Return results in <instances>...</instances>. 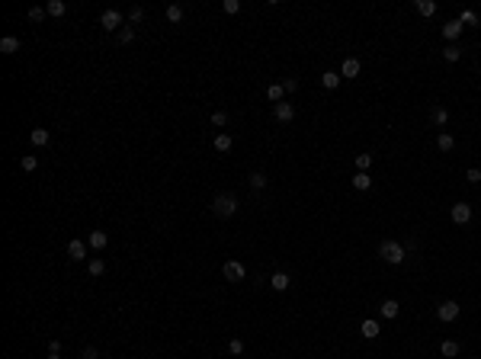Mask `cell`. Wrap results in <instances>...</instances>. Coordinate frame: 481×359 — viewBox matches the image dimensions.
<instances>
[{
  "label": "cell",
  "instance_id": "obj_8",
  "mask_svg": "<svg viewBox=\"0 0 481 359\" xmlns=\"http://www.w3.org/2000/svg\"><path fill=\"white\" fill-rule=\"evenodd\" d=\"M273 116H276V122H292L295 119V106L292 103H276L273 106Z\"/></svg>",
  "mask_w": 481,
  "mask_h": 359
},
{
  "label": "cell",
  "instance_id": "obj_40",
  "mask_svg": "<svg viewBox=\"0 0 481 359\" xmlns=\"http://www.w3.org/2000/svg\"><path fill=\"white\" fill-rule=\"evenodd\" d=\"M465 180H469V183H481V173L478 170H469V173H465Z\"/></svg>",
  "mask_w": 481,
  "mask_h": 359
},
{
  "label": "cell",
  "instance_id": "obj_33",
  "mask_svg": "<svg viewBox=\"0 0 481 359\" xmlns=\"http://www.w3.org/2000/svg\"><path fill=\"white\" fill-rule=\"evenodd\" d=\"M369 164H372V154H356V167H360L363 173L369 170Z\"/></svg>",
  "mask_w": 481,
  "mask_h": 359
},
{
  "label": "cell",
  "instance_id": "obj_9",
  "mask_svg": "<svg viewBox=\"0 0 481 359\" xmlns=\"http://www.w3.org/2000/svg\"><path fill=\"white\" fill-rule=\"evenodd\" d=\"M29 141H32V145H36V148H45V145H49V141H52L49 128H32V132H29Z\"/></svg>",
  "mask_w": 481,
  "mask_h": 359
},
{
  "label": "cell",
  "instance_id": "obj_26",
  "mask_svg": "<svg viewBox=\"0 0 481 359\" xmlns=\"http://www.w3.org/2000/svg\"><path fill=\"white\" fill-rule=\"evenodd\" d=\"M417 13H421V16H433V13H436V3H433V0H417Z\"/></svg>",
  "mask_w": 481,
  "mask_h": 359
},
{
  "label": "cell",
  "instance_id": "obj_4",
  "mask_svg": "<svg viewBox=\"0 0 481 359\" xmlns=\"http://www.w3.org/2000/svg\"><path fill=\"white\" fill-rule=\"evenodd\" d=\"M449 218L456 221V225H469V221H472V205L456 202V205H452V212H449Z\"/></svg>",
  "mask_w": 481,
  "mask_h": 359
},
{
  "label": "cell",
  "instance_id": "obj_12",
  "mask_svg": "<svg viewBox=\"0 0 481 359\" xmlns=\"http://www.w3.org/2000/svg\"><path fill=\"white\" fill-rule=\"evenodd\" d=\"M462 29H465L462 19H449V23L443 26V36H446V39H459V36H462Z\"/></svg>",
  "mask_w": 481,
  "mask_h": 359
},
{
  "label": "cell",
  "instance_id": "obj_14",
  "mask_svg": "<svg viewBox=\"0 0 481 359\" xmlns=\"http://www.w3.org/2000/svg\"><path fill=\"white\" fill-rule=\"evenodd\" d=\"M269 286H273L276 292H286V289L292 286V279H289V273H273V279H269Z\"/></svg>",
  "mask_w": 481,
  "mask_h": 359
},
{
  "label": "cell",
  "instance_id": "obj_31",
  "mask_svg": "<svg viewBox=\"0 0 481 359\" xmlns=\"http://www.w3.org/2000/svg\"><path fill=\"white\" fill-rule=\"evenodd\" d=\"M443 58H446V61H459V58H462L459 45H449V49H443Z\"/></svg>",
  "mask_w": 481,
  "mask_h": 359
},
{
  "label": "cell",
  "instance_id": "obj_15",
  "mask_svg": "<svg viewBox=\"0 0 481 359\" xmlns=\"http://www.w3.org/2000/svg\"><path fill=\"white\" fill-rule=\"evenodd\" d=\"M45 13H49V16H64L67 3H64V0H49V3H45Z\"/></svg>",
  "mask_w": 481,
  "mask_h": 359
},
{
  "label": "cell",
  "instance_id": "obj_38",
  "mask_svg": "<svg viewBox=\"0 0 481 359\" xmlns=\"http://www.w3.org/2000/svg\"><path fill=\"white\" fill-rule=\"evenodd\" d=\"M238 10H241L238 0H225V13H228V16H231V13H238Z\"/></svg>",
  "mask_w": 481,
  "mask_h": 359
},
{
  "label": "cell",
  "instance_id": "obj_28",
  "mask_svg": "<svg viewBox=\"0 0 481 359\" xmlns=\"http://www.w3.org/2000/svg\"><path fill=\"white\" fill-rule=\"evenodd\" d=\"M135 42V29L132 26H122L119 29V45H132Z\"/></svg>",
  "mask_w": 481,
  "mask_h": 359
},
{
  "label": "cell",
  "instance_id": "obj_1",
  "mask_svg": "<svg viewBox=\"0 0 481 359\" xmlns=\"http://www.w3.org/2000/svg\"><path fill=\"white\" fill-rule=\"evenodd\" d=\"M378 256H382L385 263H391V266H398V263H404V244L382 241V244H378Z\"/></svg>",
  "mask_w": 481,
  "mask_h": 359
},
{
  "label": "cell",
  "instance_id": "obj_30",
  "mask_svg": "<svg viewBox=\"0 0 481 359\" xmlns=\"http://www.w3.org/2000/svg\"><path fill=\"white\" fill-rule=\"evenodd\" d=\"M228 353H231V356H241L244 353V340H238V337H234V340H228Z\"/></svg>",
  "mask_w": 481,
  "mask_h": 359
},
{
  "label": "cell",
  "instance_id": "obj_43",
  "mask_svg": "<svg viewBox=\"0 0 481 359\" xmlns=\"http://www.w3.org/2000/svg\"><path fill=\"white\" fill-rule=\"evenodd\" d=\"M49 359H61V356H58V353H49Z\"/></svg>",
  "mask_w": 481,
  "mask_h": 359
},
{
  "label": "cell",
  "instance_id": "obj_13",
  "mask_svg": "<svg viewBox=\"0 0 481 359\" xmlns=\"http://www.w3.org/2000/svg\"><path fill=\"white\" fill-rule=\"evenodd\" d=\"M0 51H3V55H16V51H19V39L16 36H3V39H0Z\"/></svg>",
  "mask_w": 481,
  "mask_h": 359
},
{
  "label": "cell",
  "instance_id": "obj_5",
  "mask_svg": "<svg viewBox=\"0 0 481 359\" xmlns=\"http://www.w3.org/2000/svg\"><path fill=\"white\" fill-rule=\"evenodd\" d=\"M100 26H103L106 32H116L119 26H122V13L119 10H106L103 16H100Z\"/></svg>",
  "mask_w": 481,
  "mask_h": 359
},
{
  "label": "cell",
  "instance_id": "obj_34",
  "mask_svg": "<svg viewBox=\"0 0 481 359\" xmlns=\"http://www.w3.org/2000/svg\"><path fill=\"white\" fill-rule=\"evenodd\" d=\"M141 19H145V10H141V6H132V10H128V23H141Z\"/></svg>",
  "mask_w": 481,
  "mask_h": 359
},
{
  "label": "cell",
  "instance_id": "obj_20",
  "mask_svg": "<svg viewBox=\"0 0 481 359\" xmlns=\"http://www.w3.org/2000/svg\"><path fill=\"white\" fill-rule=\"evenodd\" d=\"M430 119H433V125H446V122H449V112H446L443 106H433V109H430Z\"/></svg>",
  "mask_w": 481,
  "mask_h": 359
},
{
  "label": "cell",
  "instance_id": "obj_29",
  "mask_svg": "<svg viewBox=\"0 0 481 359\" xmlns=\"http://www.w3.org/2000/svg\"><path fill=\"white\" fill-rule=\"evenodd\" d=\"M250 186H254V189H263V186H267V173H260V170L250 173Z\"/></svg>",
  "mask_w": 481,
  "mask_h": 359
},
{
  "label": "cell",
  "instance_id": "obj_2",
  "mask_svg": "<svg viewBox=\"0 0 481 359\" xmlns=\"http://www.w3.org/2000/svg\"><path fill=\"white\" fill-rule=\"evenodd\" d=\"M212 212L218 215V218H231L234 212H238V199H234L231 193H221L212 199Z\"/></svg>",
  "mask_w": 481,
  "mask_h": 359
},
{
  "label": "cell",
  "instance_id": "obj_25",
  "mask_svg": "<svg viewBox=\"0 0 481 359\" xmlns=\"http://www.w3.org/2000/svg\"><path fill=\"white\" fill-rule=\"evenodd\" d=\"M439 353H443L446 359L459 356V343H456V340H443V347H439Z\"/></svg>",
  "mask_w": 481,
  "mask_h": 359
},
{
  "label": "cell",
  "instance_id": "obj_42",
  "mask_svg": "<svg viewBox=\"0 0 481 359\" xmlns=\"http://www.w3.org/2000/svg\"><path fill=\"white\" fill-rule=\"evenodd\" d=\"M84 359H100V356H97V350H93V347H87L84 350Z\"/></svg>",
  "mask_w": 481,
  "mask_h": 359
},
{
  "label": "cell",
  "instance_id": "obj_21",
  "mask_svg": "<svg viewBox=\"0 0 481 359\" xmlns=\"http://www.w3.org/2000/svg\"><path fill=\"white\" fill-rule=\"evenodd\" d=\"M372 186V177H369V173H356V177H353V189H360V193H366V189H369Z\"/></svg>",
  "mask_w": 481,
  "mask_h": 359
},
{
  "label": "cell",
  "instance_id": "obj_11",
  "mask_svg": "<svg viewBox=\"0 0 481 359\" xmlns=\"http://www.w3.org/2000/svg\"><path fill=\"white\" fill-rule=\"evenodd\" d=\"M87 244H90L93 250H103L106 244H109V238H106V231H90L87 234Z\"/></svg>",
  "mask_w": 481,
  "mask_h": 359
},
{
  "label": "cell",
  "instance_id": "obj_19",
  "mask_svg": "<svg viewBox=\"0 0 481 359\" xmlns=\"http://www.w3.org/2000/svg\"><path fill=\"white\" fill-rule=\"evenodd\" d=\"M398 311H401V305H398L395 299H388V302H382V317H398Z\"/></svg>",
  "mask_w": 481,
  "mask_h": 359
},
{
  "label": "cell",
  "instance_id": "obj_37",
  "mask_svg": "<svg viewBox=\"0 0 481 359\" xmlns=\"http://www.w3.org/2000/svg\"><path fill=\"white\" fill-rule=\"evenodd\" d=\"M212 125H228V112H212Z\"/></svg>",
  "mask_w": 481,
  "mask_h": 359
},
{
  "label": "cell",
  "instance_id": "obj_27",
  "mask_svg": "<svg viewBox=\"0 0 481 359\" xmlns=\"http://www.w3.org/2000/svg\"><path fill=\"white\" fill-rule=\"evenodd\" d=\"M87 269H90V276H103L106 273V263L100 260V256H93V260L87 263Z\"/></svg>",
  "mask_w": 481,
  "mask_h": 359
},
{
  "label": "cell",
  "instance_id": "obj_18",
  "mask_svg": "<svg viewBox=\"0 0 481 359\" xmlns=\"http://www.w3.org/2000/svg\"><path fill=\"white\" fill-rule=\"evenodd\" d=\"M267 97L273 100V106L282 103V97H286V87H282V84H269V87H267Z\"/></svg>",
  "mask_w": 481,
  "mask_h": 359
},
{
  "label": "cell",
  "instance_id": "obj_10",
  "mask_svg": "<svg viewBox=\"0 0 481 359\" xmlns=\"http://www.w3.org/2000/svg\"><path fill=\"white\" fill-rule=\"evenodd\" d=\"M360 71H363V64H360L356 58H347V61L340 64V77H356Z\"/></svg>",
  "mask_w": 481,
  "mask_h": 359
},
{
  "label": "cell",
  "instance_id": "obj_24",
  "mask_svg": "<svg viewBox=\"0 0 481 359\" xmlns=\"http://www.w3.org/2000/svg\"><path fill=\"white\" fill-rule=\"evenodd\" d=\"M167 19H170L173 26L183 23V6H180V3H170V6H167Z\"/></svg>",
  "mask_w": 481,
  "mask_h": 359
},
{
  "label": "cell",
  "instance_id": "obj_32",
  "mask_svg": "<svg viewBox=\"0 0 481 359\" xmlns=\"http://www.w3.org/2000/svg\"><path fill=\"white\" fill-rule=\"evenodd\" d=\"M19 164H23V170H26V173H32V170H36V167H39V160L32 157V154H26V157L19 160Z\"/></svg>",
  "mask_w": 481,
  "mask_h": 359
},
{
  "label": "cell",
  "instance_id": "obj_41",
  "mask_svg": "<svg viewBox=\"0 0 481 359\" xmlns=\"http://www.w3.org/2000/svg\"><path fill=\"white\" fill-rule=\"evenodd\" d=\"M49 353H58V356H61V343H58V340H52V343H49Z\"/></svg>",
  "mask_w": 481,
  "mask_h": 359
},
{
  "label": "cell",
  "instance_id": "obj_6",
  "mask_svg": "<svg viewBox=\"0 0 481 359\" xmlns=\"http://www.w3.org/2000/svg\"><path fill=\"white\" fill-rule=\"evenodd\" d=\"M459 311H462V308H459L456 302H443V305L436 308V317H439V321H446V324H449V321H456V317H459Z\"/></svg>",
  "mask_w": 481,
  "mask_h": 359
},
{
  "label": "cell",
  "instance_id": "obj_39",
  "mask_svg": "<svg viewBox=\"0 0 481 359\" xmlns=\"http://www.w3.org/2000/svg\"><path fill=\"white\" fill-rule=\"evenodd\" d=\"M282 87H286V93H295V90H299V80H295V77H289Z\"/></svg>",
  "mask_w": 481,
  "mask_h": 359
},
{
  "label": "cell",
  "instance_id": "obj_36",
  "mask_svg": "<svg viewBox=\"0 0 481 359\" xmlns=\"http://www.w3.org/2000/svg\"><path fill=\"white\" fill-rule=\"evenodd\" d=\"M459 19H462V26H475V23H478V16H475L472 10H465V13H462Z\"/></svg>",
  "mask_w": 481,
  "mask_h": 359
},
{
  "label": "cell",
  "instance_id": "obj_16",
  "mask_svg": "<svg viewBox=\"0 0 481 359\" xmlns=\"http://www.w3.org/2000/svg\"><path fill=\"white\" fill-rule=\"evenodd\" d=\"M360 334L366 337V340H375V337H378V321H372V317H369V321H363Z\"/></svg>",
  "mask_w": 481,
  "mask_h": 359
},
{
  "label": "cell",
  "instance_id": "obj_22",
  "mask_svg": "<svg viewBox=\"0 0 481 359\" xmlns=\"http://www.w3.org/2000/svg\"><path fill=\"white\" fill-rule=\"evenodd\" d=\"M234 148V141H231V135H218L215 138V151H221V154H228Z\"/></svg>",
  "mask_w": 481,
  "mask_h": 359
},
{
  "label": "cell",
  "instance_id": "obj_7",
  "mask_svg": "<svg viewBox=\"0 0 481 359\" xmlns=\"http://www.w3.org/2000/svg\"><path fill=\"white\" fill-rule=\"evenodd\" d=\"M87 247H90V244L87 241H67V256H71V260H87Z\"/></svg>",
  "mask_w": 481,
  "mask_h": 359
},
{
  "label": "cell",
  "instance_id": "obj_35",
  "mask_svg": "<svg viewBox=\"0 0 481 359\" xmlns=\"http://www.w3.org/2000/svg\"><path fill=\"white\" fill-rule=\"evenodd\" d=\"M29 19H32V23H42V19H45V10H42V6H32V10H29Z\"/></svg>",
  "mask_w": 481,
  "mask_h": 359
},
{
  "label": "cell",
  "instance_id": "obj_3",
  "mask_svg": "<svg viewBox=\"0 0 481 359\" xmlns=\"http://www.w3.org/2000/svg\"><path fill=\"white\" fill-rule=\"evenodd\" d=\"M221 273H225V279H228V282H241L244 276H247V269H244L238 260H228L225 266H221Z\"/></svg>",
  "mask_w": 481,
  "mask_h": 359
},
{
  "label": "cell",
  "instance_id": "obj_17",
  "mask_svg": "<svg viewBox=\"0 0 481 359\" xmlns=\"http://www.w3.org/2000/svg\"><path fill=\"white\" fill-rule=\"evenodd\" d=\"M340 80L343 77H340V74H334V71H324L321 74V84L327 87V90H337V87H340Z\"/></svg>",
  "mask_w": 481,
  "mask_h": 359
},
{
  "label": "cell",
  "instance_id": "obj_23",
  "mask_svg": "<svg viewBox=\"0 0 481 359\" xmlns=\"http://www.w3.org/2000/svg\"><path fill=\"white\" fill-rule=\"evenodd\" d=\"M436 148H439V151H452V148H456V138H452L449 132H443V135L436 138Z\"/></svg>",
  "mask_w": 481,
  "mask_h": 359
}]
</instances>
